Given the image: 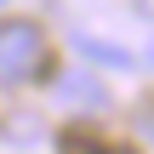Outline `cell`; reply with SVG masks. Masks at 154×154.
Returning <instances> with one entry per match:
<instances>
[{
    "instance_id": "obj_1",
    "label": "cell",
    "mask_w": 154,
    "mask_h": 154,
    "mask_svg": "<svg viewBox=\"0 0 154 154\" xmlns=\"http://www.w3.org/2000/svg\"><path fill=\"white\" fill-rule=\"evenodd\" d=\"M34 57H40V29L29 17H6L0 23V74L17 80V74L34 69Z\"/></svg>"
},
{
    "instance_id": "obj_2",
    "label": "cell",
    "mask_w": 154,
    "mask_h": 154,
    "mask_svg": "<svg viewBox=\"0 0 154 154\" xmlns=\"http://www.w3.org/2000/svg\"><path fill=\"white\" fill-rule=\"evenodd\" d=\"M74 51H80V57H91L97 69H131V51H126V46H109V40H91V34H80V40H74Z\"/></svg>"
},
{
    "instance_id": "obj_3",
    "label": "cell",
    "mask_w": 154,
    "mask_h": 154,
    "mask_svg": "<svg viewBox=\"0 0 154 154\" xmlns=\"http://www.w3.org/2000/svg\"><path fill=\"white\" fill-rule=\"evenodd\" d=\"M63 97H86V103H97L103 91H97V80H86V74H63Z\"/></svg>"
},
{
    "instance_id": "obj_4",
    "label": "cell",
    "mask_w": 154,
    "mask_h": 154,
    "mask_svg": "<svg viewBox=\"0 0 154 154\" xmlns=\"http://www.w3.org/2000/svg\"><path fill=\"white\" fill-rule=\"evenodd\" d=\"M131 6H137V17H149V23H154V0H131Z\"/></svg>"
},
{
    "instance_id": "obj_5",
    "label": "cell",
    "mask_w": 154,
    "mask_h": 154,
    "mask_svg": "<svg viewBox=\"0 0 154 154\" xmlns=\"http://www.w3.org/2000/svg\"><path fill=\"white\" fill-rule=\"evenodd\" d=\"M149 137H154V120H149Z\"/></svg>"
},
{
    "instance_id": "obj_6",
    "label": "cell",
    "mask_w": 154,
    "mask_h": 154,
    "mask_svg": "<svg viewBox=\"0 0 154 154\" xmlns=\"http://www.w3.org/2000/svg\"><path fill=\"white\" fill-rule=\"evenodd\" d=\"M149 63H154V46H149Z\"/></svg>"
}]
</instances>
